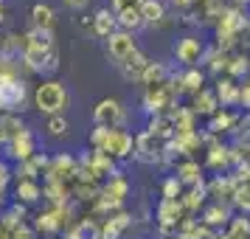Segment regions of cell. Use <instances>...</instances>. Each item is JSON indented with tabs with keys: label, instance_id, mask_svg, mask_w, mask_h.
Instances as JSON below:
<instances>
[{
	"label": "cell",
	"instance_id": "6da1fadb",
	"mask_svg": "<svg viewBox=\"0 0 250 239\" xmlns=\"http://www.w3.org/2000/svg\"><path fill=\"white\" fill-rule=\"evenodd\" d=\"M25 99H28V87L23 79H17L12 70L0 73V113H23Z\"/></svg>",
	"mask_w": 250,
	"mask_h": 239
},
{
	"label": "cell",
	"instance_id": "7a4b0ae2",
	"mask_svg": "<svg viewBox=\"0 0 250 239\" xmlns=\"http://www.w3.org/2000/svg\"><path fill=\"white\" fill-rule=\"evenodd\" d=\"M34 104L40 113L48 115H62V110L68 107V90L62 87V82L45 79L42 85H37L34 90Z\"/></svg>",
	"mask_w": 250,
	"mask_h": 239
},
{
	"label": "cell",
	"instance_id": "3957f363",
	"mask_svg": "<svg viewBox=\"0 0 250 239\" xmlns=\"http://www.w3.org/2000/svg\"><path fill=\"white\" fill-rule=\"evenodd\" d=\"M23 65L28 70L40 73V76H51V73H57L59 70V54H57V48H54V51H40V48H28L25 45Z\"/></svg>",
	"mask_w": 250,
	"mask_h": 239
},
{
	"label": "cell",
	"instance_id": "277c9868",
	"mask_svg": "<svg viewBox=\"0 0 250 239\" xmlns=\"http://www.w3.org/2000/svg\"><path fill=\"white\" fill-rule=\"evenodd\" d=\"M6 149H9V152H6V160H14V163H25V160H31L37 152H40V149H37V135L28 127H25L14 141H9Z\"/></svg>",
	"mask_w": 250,
	"mask_h": 239
},
{
	"label": "cell",
	"instance_id": "5b68a950",
	"mask_svg": "<svg viewBox=\"0 0 250 239\" xmlns=\"http://www.w3.org/2000/svg\"><path fill=\"white\" fill-rule=\"evenodd\" d=\"M121 104L115 102V99H104L99 102V107L93 110V121L96 127H102V130H115V127L121 124Z\"/></svg>",
	"mask_w": 250,
	"mask_h": 239
},
{
	"label": "cell",
	"instance_id": "8992f818",
	"mask_svg": "<svg viewBox=\"0 0 250 239\" xmlns=\"http://www.w3.org/2000/svg\"><path fill=\"white\" fill-rule=\"evenodd\" d=\"M107 51H110V57L121 65L126 57H132L138 48H135V40H132V34L129 31H115V34L107 37Z\"/></svg>",
	"mask_w": 250,
	"mask_h": 239
},
{
	"label": "cell",
	"instance_id": "52a82bcc",
	"mask_svg": "<svg viewBox=\"0 0 250 239\" xmlns=\"http://www.w3.org/2000/svg\"><path fill=\"white\" fill-rule=\"evenodd\" d=\"M102 149L107 152V155H118V158H124V155L132 152V138L126 135L124 130H110L107 138H104Z\"/></svg>",
	"mask_w": 250,
	"mask_h": 239
},
{
	"label": "cell",
	"instance_id": "ba28073f",
	"mask_svg": "<svg viewBox=\"0 0 250 239\" xmlns=\"http://www.w3.org/2000/svg\"><path fill=\"white\" fill-rule=\"evenodd\" d=\"M42 197V186L31 177H17V186H14V200L23 205H31Z\"/></svg>",
	"mask_w": 250,
	"mask_h": 239
},
{
	"label": "cell",
	"instance_id": "9c48e42d",
	"mask_svg": "<svg viewBox=\"0 0 250 239\" xmlns=\"http://www.w3.org/2000/svg\"><path fill=\"white\" fill-rule=\"evenodd\" d=\"M23 130H25V127H23V121H20V115L0 113V141H3V147H6L9 141H14Z\"/></svg>",
	"mask_w": 250,
	"mask_h": 239
},
{
	"label": "cell",
	"instance_id": "30bf717a",
	"mask_svg": "<svg viewBox=\"0 0 250 239\" xmlns=\"http://www.w3.org/2000/svg\"><path fill=\"white\" fill-rule=\"evenodd\" d=\"M25 45L40 48V51H54V31L51 28H28L25 31Z\"/></svg>",
	"mask_w": 250,
	"mask_h": 239
},
{
	"label": "cell",
	"instance_id": "8fae6325",
	"mask_svg": "<svg viewBox=\"0 0 250 239\" xmlns=\"http://www.w3.org/2000/svg\"><path fill=\"white\" fill-rule=\"evenodd\" d=\"M149 68V59L141 54V51H135L132 57H126L124 62H121V70H124L126 79H144V73H146Z\"/></svg>",
	"mask_w": 250,
	"mask_h": 239
},
{
	"label": "cell",
	"instance_id": "7c38bea8",
	"mask_svg": "<svg viewBox=\"0 0 250 239\" xmlns=\"http://www.w3.org/2000/svg\"><path fill=\"white\" fill-rule=\"evenodd\" d=\"M31 28H51L54 31V9L48 3H34L31 6Z\"/></svg>",
	"mask_w": 250,
	"mask_h": 239
},
{
	"label": "cell",
	"instance_id": "4fadbf2b",
	"mask_svg": "<svg viewBox=\"0 0 250 239\" xmlns=\"http://www.w3.org/2000/svg\"><path fill=\"white\" fill-rule=\"evenodd\" d=\"M115 23H118L115 14H110L107 9H99L96 17H93V31L99 37H110V34H115Z\"/></svg>",
	"mask_w": 250,
	"mask_h": 239
},
{
	"label": "cell",
	"instance_id": "5bb4252c",
	"mask_svg": "<svg viewBox=\"0 0 250 239\" xmlns=\"http://www.w3.org/2000/svg\"><path fill=\"white\" fill-rule=\"evenodd\" d=\"M174 54L180 57V62H194V59L200 57V43L197 40H180L174 45Z\"/></svg>",
	"mask_w": 250,
	"mask_h": 239
},
{
	"label": "cell",
	"instance_id": "9a60e30c",
	"mask_svg": "<svg viewBox=\"0 0 250 239\" xmlns=\"http://www.w3.org/2000/svg\"><path fill=\"white\" fill-rule=\"evenodd\" d=\"M70 239H102V228L96 225L93 219H82L79 225L73 228Z\"/></svg>",
	"mask_w": 250,
	"mask_h": 239
},
{
	"label": "cell",
	"instance_id": "2e32d148",
	"mask_svg": "<svg viewBox=\"0 0 250 239\" xmlns=\"http://www.w3.org/2000/svg\"><path fill=\"white\" fill-rule=\"evenodd\" d=\"M141 17H144V23H155L163 17V3L160 0H144L141 3Z\"/></svg>",
	"mask_w": 250,
	"mask_h": 239
},
{
	"label": "cell",
	"instance_id": "e0dca14e",
	"mask_svg": "<svg viewBox=\"0 0 250 239\" xmlns=\"http://www.w3.org/2000/svg\"><path fill=\"white\" fill-rule=\"evenodd\" d=\"M45 130H48V135H51V138H62V135H68L70 124H68V118H65V115H51V118H48V124H45Z\"/></svg>",
	"mask_w": 250,
	"mask_h": 239
},
{
	"label": "cell",
	"instance_id": "ac0fdd59",
	"mask_svg": "<svg viewBox=\"0 0 250 239\" xmlns=\"http://www.w3.org/2000/svg\"><path fill=\"white\" fill-rule=\"evenodd\" d=\"M57 228H59V214L57 211L37 217V231H57Z\"/></svg>",
	"mask_w": 250,
	"mask_h": 239
},
{
	"label": "cell",
	"instance_id": "d6986e66",
	"mask_svg": "<svg viewBox=\"0 0 250 239\" xmlns=\"http://www.w3.org/2000/svg\"><path fill=\"white\" fill-rule=\"evenodd\" d=\"M118 23L124 25V31H126V28H138L144 23V17H141V12H124V14H118Z\"/></svg>",
	"mask_w": 250,
	"mask_h": 239
},
{
	"label": "cell",
	"instance_id": "ffe728a7",
	"mask_svg": "<svg viewBox=\"0 0 250 239\" xmlns=\"http://www.w3.org/2000/svg\"><path fill=\"white\" fill-rule=\"evenodd\" d=\"M141 3H144V0H113L115 14H124V12H141Z\"/></svg>",
	"mask_w": 250,
	"mask_h": 239
},
{
	"label": "cell",
	"instance_id": "44dd1931",
	"mask_svg": "<svg viewBox=\"0 0 250 239\" xmlns=\"http://www.w3.org/2000/svg\"><path fill=\"white\" fill-rule=\"evenodd\" d=\"M65 3H68V6H73V9H79V6H84V3H87V0H65Z\"/></svg>",
	"mask_w": 250,
	"mask_h": 239
},
{
	"label": "cell",
	"instance_id": "7402d4cb",
	"mask_svg": "<svg viewBox=\"0 0 250 239\" xmlns=\"http://www.w3.org/2000/svg\"><path fill=\"white\" fill-rule=\"evenodd\" d=\"M171 3H188V0H171Z\"/></svg>",
	"mask_w": 250,
	"mask_h": 239
},
{
	"label": "cell",
	"instance_id": "603a6c76",
	"mask_svg": "<svg viewBox=\"0 0 250 239\" xmlns=\"http://www.w3.org/2000/svg\"><path fill=\"white\" fill-rule=\"evenodd\" d=\"M0 12H3V0H0Z\"/></svg>",
	"mask_w": 250,
	"mask_h": 239
},
{
	"label": "cell",
	"instance_id": "cb8c5ba5",
	"mask_svg": "<svg viewBox=\"0 0 250 239\" xmlns=\"http://www.w3.org/2000/svg\"><path fill=\"white\" fill-rule=\"evenodd\" d=\"M0 147H3V141H0Z\"/></svg>",
	"mask_w": 250,
	"mask_h": 239
}]
</instances>
